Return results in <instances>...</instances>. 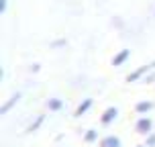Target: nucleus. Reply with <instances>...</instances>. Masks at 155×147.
I'll return each instance as SVG.
<instances>
[{
	"instance_id": "8",
	"label": "nucleus",
	"mask_w": 155,
	"mask_h": 147,
	"mask_svg": "<svg viewBox=\"0 0 155 147\" xmlns=\"http://www.w3.org/2000/svg\"><path fill=\"white\" fill-rule=\"evenodd\" d=\"M18 100H21V92H15V94H12V96H10V98H8L6 102H4V104H2V110H0V112H2V115H6V112H8L10 109H12V106H15V104H16Z\"/></svg>"
},
{
	"instance_id": "12",
	"label": "nucleus",
	"mask_w": 155,
	"mask_h": 147,
	"mask_svg": "<svg viewBox=\"0 0 155 147\" xmlns=\"http://www.w3.org/2000/svg\"><path fill=\"white\" fill-rule=\"evenodd\" d=\"M145 145L147 147H155V131L151 135H147V139H145Z\"/></svg>"
},
{
	"instance_id": "4",
	"label": "nucleus",
	"mask_w": 155,
	"mask_h": 147,
	"mask_svg": "<svg viewBox=\"0 0 155 147\" xmlns=\"http://www.w3.org/2000/svg\"><path fill=\"white\" fill-rule=\"evenodd\" d=\"M92 98H84V100L80 102V104H78V109H76V112H74V116H76V119H80V116H84L86 112H88V110L92 109Z\"/></svg>"
},
{
	"instance_id": "6",
	"label": "nucleus",
	"mask_w": 155,
	"mask_h": 147,
	"mask_svg": "<svg viewBox=\"0 0 155 147\" xmlns=\"http://www.w3.org/2000/svg\"><path fill=\"white\" fill-rule=\"evenodd\" d=\"M129 57H131V49H120V51L112 57V65H114V68H118V65H123Z\"/></svg>"
},
{
	"instance_id": "2",
	"label": "nucleus",
	"mask_w": 155,
	"mask_h": 147,
	"mask_svg": "<svg viewBox=\"0 0 155 147\" xmlns=\"http://www.w3.org/2000/svg\"><path fill=\"white\" fill-rule=\"evenodd\" d=\"M135 129H137V133H141V135H151L153 133V121H151V116H141L139 121L135 123Z\"/></svg>"
},
{
	"instance_id": "9",
	"label": "nucleus",
	"mask_w": 155,
	"mask_h": 147,
	"mask_svg": "<svg viewBox=\"0 0 155 147\" xmlns=\"http://www.w3.org/2000/svg\"><path fill=\"white\" fill-rule=\"evenodd\" d=\"M47 109L51 110V112H57V110L63 109V102L59 100V98H49V100H47Z\"/></svg>"
},
{
	"instance_id": "10",
	"label": "nucleus",
	"mask_w": 155,
	"mask_h": 147,
	"mask_svg": "<svg viewBox=\"0 0 155 147\" xmlns=\"http://www.w3.org/2000/svg\"><path fill=\"white\" fill-rule=\"evenodd\" d=\"M98 137H100V133L96 131V129H88V131L84 133V141L86 143H94V141H98Z\"/></svg>"
},
{
	"instance_id": "7",
	"label": "nucleus",
	"mask_w": 155,
	"mask_h": 147,
	"mask_svg": "<svg viewBox=\"0 0 155 147\" xmlns=\"http://www.w3.org/2000/svg\"><path fill=\"white\" fill-rule=\"evenodd\" d=\"M100 147H120V139L116 135H106L100 139Z\"/></svg>"
},
{
	"instance_id": "15",
	"label": "nucleus",
	"mask_w": 155,
	"mask_h": 147,
	"mask_svg": "<svg viewBox=\"0 0 155 147\" xmlns=\"http://www.w3.org/2000/svg\"><path fill=\"white\" fill-rule=\"evenodd\" d=\"M137 147H147V145H137Z\"/></svg>"
},
{
	"instance_id": "1",
	"label": "nucleus",
	"mask_w": 155,
	"mask_h": 147,
	"mask_svg": "<svg viewBox=\"0 0 155 147\" xmlns=\"http://www.w3.org/2000/svg\"><path fill=\"white\" fill-rule=\"evenodd\" d=\"M147 72H155V62L151 63H145V65H141V68H137L135 72H131L129 76H127V82L129 84H133V82H137V80H141V78L145 76Z\"/></svg>"
},
{
	"instance_id": "13",
	"label": "nucleus",
	"mask_w": 155,
	"mask_h": 147,
	"mask_svg": "<svg viewBox=\"0 0 155 147\" xmlns=\"http://www.w3.org/2000/svg\"><path fill=\"white\" fill-rule=\"evenodd\" d=\"M65 43H68L65 39H57V41H53V43H51V47H63Z\"/></svg>"
},
{
	"instance_id": "5",
	"label": "nucleus",
	"mask_w": 155,
	"mask_h": 147,
	"mask_svg": "<svg viewBox=\"0 0 155 147\" xmlns=\"http://www.w3.org/2000/svg\"><path fill=\"white\" fill-rule=\"evenodd\" d=\"M155 109V104L151 100H141L135 104V110H137V115H149L151 110Z\"/></svg>"
},
{
	"instance_id": "11",
	"label": "nucleus",
	"mask_w": 155,
	"mask_h": 147,
	"mask_svg": "<svg viewBox=\"0 0 155 147\" xmlns=\"http://www.w3.org/2000/svg\"><path fill=\"white\" fill-rule=\"evenodd\" d=\"M43 121H45V115H39L37 119H35V121H33V123L29 125V129H27V133H35V131L39 129V127L43 125Z\"/></svg>"
},
{
	"instance_id": "3",
	"label": "nucleus",
	"mask_w": 155,
	"mask_h": 147,
	"mask_svg": "<svg viewBox=\"0 0 155 147\" xmlns=\"http://www.w3.org/2000/svg\"><path fill=\"white\" fill-rule=\"evenodd\" d=\"M116 116H118V109H116V106H108V109L100 115V123L102 125H112L116 121Z\"/></svg>"
},
{
	"instance_id": "14",
	"label": "nucleus",
	"mask_w": 155,
	"mask_h": 147,
	"mask_svg": "<svg viewBox=\"0 0 155 147\" xmlns=\"http://www.w3.org/2000/svg\"><path fill=\"white\" fill-rule=\"evenodd\" d=\"M6 6H8V0H0V12H6Z\"/></svg>"
}]
</instances>
